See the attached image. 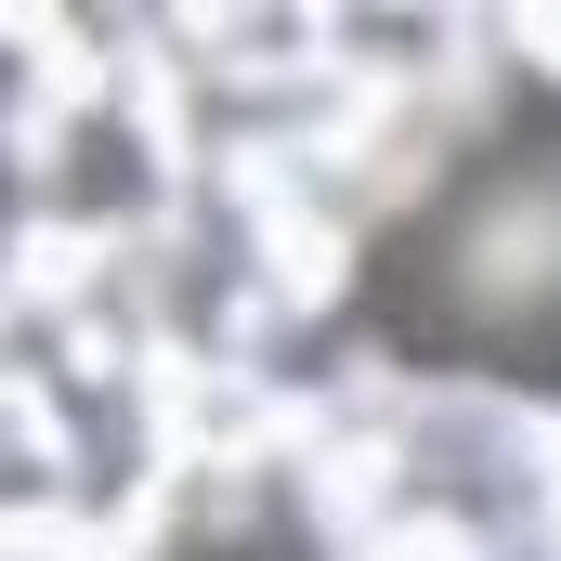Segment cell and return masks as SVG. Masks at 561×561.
I'll return each mask as SVG.
<instances>
[{
    "instance_id": "obj_1",
    "label": "cell",
    "mask_w": 561,
    "mask_h": 561,
    "mask_svg": "<svg viewBox=\"0 0 561 561\" xmlns=\"http://www.w3.org/2000/svg\"><path fill=\"white\" fill-rule=\"evenodd\" d=\"M366 313L470 379H561V105L510 118L419 222L379 249Z\"/></svg>"
}]
</instances>
